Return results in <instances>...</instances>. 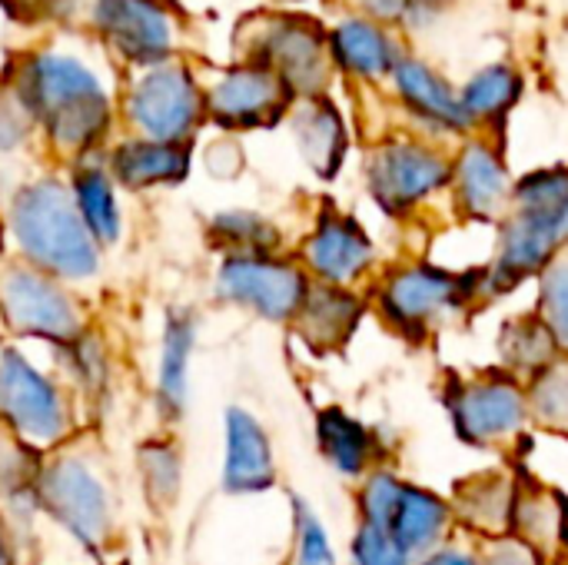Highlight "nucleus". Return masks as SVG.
Listing matches in <instances>:
<instances>
[{
  "label": "nucleus",
  "instance_id": "1",
  "mask_svg": "<svg viewBox=\"0 0 568 565\" xmlns=\"http://www.w3.org/2000/svg\"><path fill=\"white\" fill-rule=\"evenodd\" d=\"M30 120L43 123L60 150H90L110 127V97L100 77L70 53L33 50L17 67V93Z\"/></svg>",
  "mask_w": 568,
  "mask_h": 565
},
{
  "label": "nucleus",
  "instance_id": "2",
  "mask_svg": "<svg viewBox=\"0 0 568 565\" xmlns=\"http://www.w3.org/2000/svg\"><path fill=\"white\" fill-rule=\"evenodd\" d=\"M240 60L273 70L296 100L333 93L336 70L329 60V20L306 10L253 13L236 33Z\"/></svg>",
  "mask_w": 568,
  "mask_h": 565
},
{
  "label": "nucleus",
  "instance_id": "3",
  "mask_svg": "<svg viewBox=\"0 0 568 565\" xmlns=\"http://www.w3.org/2000/svg\"><path fill=\"white\" fill-rule=\"evenodd\" d=\"M10 226L20 250L43 270L60 276H93L97 240L87 230L73 190L57 180L23 186L10 210Z\"/></svg>",
  "mask_w": 568,
  "mask_h": 565
},
{
  "label": "nucleus",
  "instance_id": "4",
  "mask_svg": "<svg viewBox=\"0 0 568 565\" xmlns=\"http://www.w3.org/2000/svg\"><path fill=\"white\" fill-rule=\"evenodd\" d=\"M369 200L393 220H403L446 193L453 183V153L413 130L383 133L363 163Z\"/></svg>",
  "mask_w": 568,
  "mask_h": 565
},
{
  "label": "nucleus",
  "instance_id": "5",
  "mask_svg": "<svg viewBox=\"0 0 568 565\" xmlns=\"http://www.w3.org/2000/svg\"><path fill=\"white\" fill-rule=\"evenodd\" d=\"M476 273H453L433 263H409L379 283V313L393 330H399L406 340H423L443 316L463 310L469 296H479Z\"/></svg>",
  "mask_w": 568,
  "mask_h": 565
},
{
  "label": "nucleus",
  "instance_id": "6",
  "mask_svg": "<svg viewBox=\"0 0 568 565\" xmlns=\"http://www.w3.org/2000/svg\"><path fill=\"white\" fill-rule=\"evenodd\" d=\"M126 117L143 140L190 143L206 120V93L186 63L166 60L146 67L126 93Z\"/></svg>",
  "mask_w": 568,
  "mask_h": 565
},
{
  "label": "nucleus",
  "instance_id": "7",
  "mask_svg": "<svg viewBox=\"0 0 568 565\" xmlns=\"http://www.w3.org/2000/svg\"><path fill=\"white\" fill-rule=\"evenodd\" d=\"M389 97L409 120V130L429 140H466L473 123L459 100V83L443 73L429 57L406 50L389 77Z\"/></svg>",
  "mask_w": 568,
  "mask_h": 565
},
{
  "label": "nucleus",
  "instance_id": "8",
  "mask_svg": "<svg viewBox=\"0 0 568 565\" xmlns=\"http://www.w3.org/2000/svg\"><path fill=\"white\" fill-rule=\"evenodd\" d=\"M449 413L459 440L469 446H503L532 420L529 393L513 373H486L456 383L449 393Z\"/></svg>",
  "mask_w": 568,
  "mask_h": 565
},
{
  "label": "nucleus",
  "instance_id": "9",
  "mask_svg": "<svg viewBox=\"0 0 568 565\" xmlns=\"http://www.w3.org/2000/svg\"><path fill=\"white\" fill-rule=\"evenodd\" d=\"M206 93V120L223 130H263L276 127L296 107L293 90L266 67L236 60L226 67Z\"/></svg>",
  "mask_w": 568,
  "mask_h": 565
},
{
  "label": "nucleus",
  "instance_id": "10",
  "mask_svg": "<svg viewBox=\"0 0 568 565\" xmlns=\"http://www.w3.org/2000/svg\"><path fill=\"white\" fill-rule=\"evenodd\" d=\"M310 280L300 266L273 260V256H226L216 273V290L223 300L253 310L270 323L296 320Z\"/></svg>",
  "mask_w": 568,
  "mask_h": 565
},
{
  "label": "nucleus",
  "instance_id": "11",
  "mask_svg": "<svg viewBox=\"0 0 568 565\" xmlns=\"http://www.w3.org/2000/svg\"><path fill=\"white\" fill-rule=\"evenodd\" d=\"M409 37L383 20L356 10H339L329 20V60L336 77L356 87H386L396 63L409 50Z\"/></svg>",
  "mask_w": 568,
  "mask_h": 565
},
{
  "label": "nucleus",
  "instance_id": "12",
  "mask_svg": "<svg viewBox=\"0 0 568 565\" xmlns=\"http://www.w3.org/2000/svg\"><path fill=\"white\" fill-rule=\"evenodd\" d=\"M513 186L516 176L506 163L503 143L473 133L459 140L453 153V200L466 220L476 223H503L513 210Z\"/></svg>",
  "mask_w": 568,
  "mask_h": 565
},
{
  "label": "nucleus",
  "instance_id": "13",
  "mask_svg": "<svg viewBox=\"0 0 568 565\" xmlns=\"http://www.w3.org/2000/svg\"><path fill=\"white\" fill-rule=\"evenodd\" d=\"M562 250H568L562 216L509 210V216L499 223L496 260L486 270V293L503 296L509 290H519L529 276H542V270Z\"/></svg>",
  "mask_w": 568,
  "mask_h": 565
},
{
  "label": "nucleus",
  "instance_id": "14",
  "mask_svg": "<svg viewBox=\"0 0 568 565\" xmlns=\"http://www.w3.org/2000/svg\"><path fill=\"white\" fill-rule=\"evenodd\" d=\"M90 23L113 53L143 70L173 60L176 27L156 0H93Z\"/></svg>",
  "mask_w": 568,
  "mask_h": 565
},
{
  "label": "nucleus",
  "instance_id": "15",
  "mask_svg": "<svg viewBox=\"0 0 568 565\" xmlns=\"http://www.w3.org/2000/svg\"><path fill=\"white\" fill-rule=\"evenodd\" d=\"M0 413L37 446H50L67 433V413L57 386L17 350H0Z\"/></svg>",
  "mask_w": 568,
  "mask_h": 565
},
{
  "label": "nucleus",
  "instance_id": "16",
  "mask_svg": "<svg viewBox=\"0 0 568 565\" xmlns=\"http://www.w3.org/2000/svg\"><path fill=\"white\" fill-rule=\"evenodd\" d=\"M47 513L83 546H97L110 526V500L100 476L83 460H57L37 483Z\"/></svg>",
  "mask_w": 568,
  "mask_h": 565
},
{
  "label": "nucleus",
  "instance_id": "17",
  "mask_svg": "<svg viewBox=\"0 0 568 565\" xmlns=\"http://www.w3.org/2000/svg\"><path fill=\"white\" fill-rule=\"evenodd\" d=\"M303 260L316 283L349 290L363 280L376 263V243L363 230V223L336 206H323L313 233L303 243Z\"/></svg>",
  "mask_w": 568,
  "mask_h": 565
},
{
  "label": "nucleus",
  "instance_id": "18",
  "mask_svg": "<svg viewBox=\"0 0 568 565\" xmlns=\"http://www.w3.org/2000/svg\"><path fill=\"white\" fill-rule=\"evenodd\" d=\"M0 303L13 330L33 333L43 340H77L80 333V316L67 293L47 280L43 273L33 270H13L0 283Z\"/></svg>",
  "mask_w": 568,
  "mask_h": 565
},
{
  "label": "nucleus",
  "instance_id": "19",
  "mask_svg": "<svg viewBox=\"0 0 568 565\" xmlns=\"http://www.w3.org/2000/svg\"><path fill=\"white\" fill-rule=\"evenodd\" d=\"M296 150L303 163L320 176V180H336L339 170L349 160L353 147V130L343 113V107L333 100V93L296 100V107L286 117Z\"/></svg>",
  "mask_w": 568,
  "mask_h": 565
},
{
  "label": "nucleus",
  "instance_id": "20",
  "mask_svg": "<svg viewBox=\"0 0 568 565\" xmlns=\"http://www.w3.org/2000/svg\"><path fill=\"white\" fill-rule=\"evenodd\" d=\"M529 93V77L516 60H486L463 83L459 100L473 123V133L499 140Z\"/></svg>",
  "mask_w": 568,
  "mask_h": 565
},
{
  "label": "nucleus",
  "instance_id": "21",
  "mask_svg": "<svg viewBox=\"0 0 568 565\" xmlns=\"http://www.w3.org/2000/svg\"><path fill=\"white\" fill-rule=\"evenodd\" d=\"M449 526H453V506L443 496H436L416 483H403L399 496L379 529L389 533L396 539V546L416 565L423 556L446 546Z\"/></svg>",
  "mask_w": 568,
  "mask_h": 565
},
{
  "label": "nucleus",
  "instance_id": "22",
  "mask_svg": "<svg viewBox=\"0 0 568 565\" xmlns=\"http://www.w3.org/2000/svg\"><path fill=\"white\" fill-rule=\"evenodd\" d=\"M276 483V460L266 430L260 420L240 406L226 413V460H223V490L233 496L263 493Z\"/></svg>",
  "mask_w": 568,
  "mask_h": 565
},
{
  "label": "nucleus",
  "instance_id": "23",
  "mask_svg": "<svg viewBox=\"0 0 568 565\" xmlns=\"http://www.w3.org/2000/svg\"><path fill=\"white\" fill-rule=\"evenodd\" d=\"M359 316H363V300L353 290L316 283L310 286L293 323L306 346L326 353V350H339L353 336V330L359 326Z\"/></svg>",
  "mask_w": 568,
  "mask_h": 565
},
{
  "label": "nucleus",
  "instance_id": "24",
  "mask_svg": "<svg viewBox=\"0 0 568 565\" xmlns=\"http://www.w3.org/2000/svg\"><path fill=\"white\" fill-rule=\"evenodd\" d=\"M316 443L323 460L346 480H363L376 460V436L366 423L339 406H326L316 416Z\"/></svg>",
  "mask_w": 568,
  "mask_h": 565
},
{
  "label": "nucleus",
  "instance_id": "25",
  "mask_svg": "<svg viewBox=\"0 0 568 565\" xmlns=\"http://www.w3.org/2000/svg\"><path fill=\"white\" fill-rule=\"evenodd\" d=\"M113 173L130 190L180 183L190 173V143H156V140H130L113 153Z\"/></svg>",
  "mask_w": 568,
  "mask_h": 565
},
{
  "label": "nucleus",
  "instance_id": "26",
  "mask_svg": "<svg viewBox=\"0 0 568 565\" xmlns=\"http://www.w3.org/2000/svg\"><path fill=\"white\" fill-rule=\"evenodd\" d=\"M513 509L516 483L499 473H486L459 486L453 516H459L469 529L483 533L486 539H506L513 533Z\"/></svg>",
  "mask_w": 568,
  "mask_h": 565
},
{
  "label": "nucleus",
  "instance_id": "27",
  "mask_svg": "<svg viewBox=\"0 0 568 565\" xmlns=\"http://www.w3.org/2000/svg\"><path fill=\"white\" fill-rule=\"evenodd\" d=\"M566 509L546 490H519L516 486V509H513V539L532 549L539 559H552L566 543Z\"/></svg>",
  "mask_w": 568,
  "mask_h": 565
},
{
  "label": "nucleus",
  "instance_id": "28",
  "mask_svg": "<svg viewBox=\"0 0 568 565\" xmlns=\"http://www.w3.org/2000/svg\"><path fill=\"white\" fill-rule=\"evenodd\" d=\"M499 353L506 360V370L519 380V376H536L539 370H546L552 360L562 356L559 340L552 336V330L542 323V316H519L509 320L499 333Z\"/></svg>",
  "mask_w": 568,
  "mask_h": 565
},
{
  "label": "nucleus",
  "instance_id": "29",
  "mask_svg": "<svg viewBox=\"0 0 568 565\" xmlns=\"http://www.w3.org/2000/svg\"><path fill=\"white\" fill-rule=\"evenodd\" d=\"M196 326L186 313L170 316L163 333V353H160V400L170 413H183L186 406V373H190V353H193Z\"/></svg>",
  "mask_w": 568,
  "mask_h": 565
},
{
  "label": "nucleus",
  "instance_id": "30",
  "mask_svg": "<svg viewBox=\"0 0 568 565\" xmlns=\"http://www.w3.org/2000/svg\"><path fill=\"white\" fill-rule=\"evenodd\" d=\"M210 236L216 246L230 250V256H273L280 250V230L263 213L253 210H226L210 223Z\"/></svg>",
  "mask_w": 568,
  "mask_h": 565
},
{
  "label": "nucleus",
  "instance_id": "31",
  "mask_svg": "<svg viewBox=\"0 0 568 565\" xmlns=\"http://www.w3.org/2000/svg\"><path fill=\"white\" fill-rule=\"evenodd\" d=\"M73 200H77V210H80L87 230L93 233V240L113 243L120 236V206H116L113 186L103 170H97V167L77 170Z\"/></svg>",
  "mask_w": 568,
  "mask_h": 565
},
{
  "label": "nucleus",
  "instance_id": "32",
  "mask_svg": "<svg viewBox=\"0 0 568 565\" xmlns=\"http://www.w3.org/2000/svg\"><path fill=\"white\" fill-rule=\"evenodd\" d=\"M568 206V163H546L532 167L516 176L513 186V210L526 213H552L562 216Z\"/></svg>",
  "mask_w": 568,
  "mask_h": 565
},
{
  "label": "nucleus",
  "instance_id": "33",
  "mask_svg": "<svg viewBox=\"0 0 568 565\" xmlns=\"http://www.w3.org/2000/svg\"><path fill=\"white\" fill-rule=\"evenodd\" d=\"M526 393L532 420L556 433H568V356H559L546 370H539L529 380Z\"/></svg>",
  "mask_w": 568,
  "mask_h": 565
},
{
  "label": "nucleus",
  "instance_id": "34",
  "mask_svg": "<svg viewBox=\"0 0 568 565\" xmlns=\"http://www.w3.org/2000/svg\"><path fill=\"white\" fill-rule=\"evenodd\" d=\"M539 316L559 346H568V250H562L539 276Z\"/></svg>",
  "mask_w": 568,
  "mask_h": 565
},
{
  "label": "nucleus",
  "instance_id": "35",
  "mask_svg": "<svg viewBox=\"0 0 568 565\" xmlns=\"http://www.w3.org/2000/svg\"><path fill=\"white\" fill-rule=\"evenodd\" d=\"M293 533H296L293 565H339L323 519L303 500H293Z\"/></svg>",
  "mask_w": 568,
  "mask_h": 565
},
{
  "label": "nucleus",
  "instance_id": "36",
  "mask_svg": "<svg viewBox=\"0 0 568 565\" xmlns=\"http://www.w3.org/2000/svg\"><path fill=\"white\" fill-rule=\"evenodd\" d=\"M353 565H413V559L396 546V539L376 526L359 523L353 546H349Z\"/></svg>",
  "mask_w": 568,
  "mask_h": 565
},
{
  "label": "nucleus",
  "instance_id": "37",
  "mask_svg": "<svg viewBox=\"0 0 568 565\" xmlns=\"http://www.w3.org/2000/svg\"><path fill=\"white\" fill-rule=\"evenodd\" d=\"M143 473L153 486L156 500H173L180 490V460L170 446H146L143 450Z\"/></svg>",
  "mask_w": 568,
  "mask_h": 565
},
{
  "label": "nucleus",
  "instance_id": "38",
  "mask_svg": "<svg viewBox=\"0 0 568 565\" xmlns=\"http://www.w3.org/2000/svg\"><path fill=\"white\" fill-rule=\"evenodd\" d=\"M416 0H343L346 10H356V13H366L373 20H383V23H393L403 30L409 10H413Z\"/></svg>",
  "mask_w": 568,
  "mask_h": 565
},
{
  "label": "nucleus",
  "instance_id": "39",
  "mask_svg": "<svg viewBox=\"0 0 568 565\" xmlns=\"http://www.w3.org/2000/svg\"><path fill=\"white\" fill-rule=\"evenodd\" d=\"M27 110L20 107V100H7L0 97V153L13 150L23 137H27Z\"/></svg>",
  "mask_w": 568,
  "mask_h": 565
},
{
  "label": "nucleus",
  "instance_id": "40",
  "mask_svg": "<svg viewBox=\"0 0 568 565\" xmlns=\"http://www.w3.org/2000/svg\"><path fill=\"white\" fill-rule=\"evenodd\" d=\"M479 565H546L532 549H526L519 539L506 536V539H493V546L486 549V556Z\"/></svg>",
  "mask_w": 568,
  "mask_h": 565
},
{
  "label": "nucleus",
  "instance_id": "41",
  "mask_svg": "<svg viewBox=\"0 0 568 565\" xmlns=\"http://www.w3.org/2000/svg\"><path fill=\"white\" fill-rule=\"evenodd\" d=\"M416 565H479V556L463 546H439L436 553L423 556Z\"/></svg>",
  "mask_w": 568,
  "mask_h": 565
},
{
  "label": "nucleus",
  "instance_id": "42",
  "mask_svg": "<svg viewBox=\"0 0 568 565\" xmlns=\"http://www.w3.org/2000/svg\"><path fill=\"white\" fill-rule=\"evenodd\" d=\"M10 3L30 13V10H50V7H53L57 0H10Z\"/></svg>",
  "mask_w": 568,
  "mask_h": 565
},
{
  "label": "nucleus",
  "instance_id": "43",
  "mask_svg": "<svg viewBox=\"0 0 568 565\" xmlns=\"http://www.w3.org/2000/svg\"><path fill=\"white\" fill-rule=\"evenodd\" d=\"M270 3H276L280 10H300L303 3H313V0H270Z\"/></svg>",
  "mask_w": 568,
  "mask_h": 565
},
{
  "label": "nucleus",
  "instance_id": "44",
  "mask_svg": "<svg viewBox=\"0 0 568 565\" xmlns=\"http://www.w3.org/2000/svg\"><path fill=\"white\" fill-rule=\"evenodd\" d=\"M423 3H429V7H436V10H443V13H446V10H449V7H456L459 0H423Z\"/></svg>",
  "mask_w": 568,
  "mask_h": 565
},
{
  "label": "nucleus",
  "instance_id": "45",
  "mask_svg": "<svg viewBox=\"0 0 568 565\" xmlns=\"http://www.w3.org/2000/svg\"><path fill=\"white\" fill-rule=\"evenodd\" d=\"M562 236H566V246H568V206L562 210Z\"/></svg>",
  "mask_w": 568,
  "mask_h": 565
},
{
  "label": "nucleus",
  "instance_id": "46",
  "mask_svg": "<svg viewBox=\"0 0 568 565\" xmlns=\"http://www.w3.org/2000/svg\"><path fill=\"white\" fill-rule=\"evenodd\" d=\"M0 565H10V556H7V546H3V539H0Z\"/></svg>",
  "mask_w": 568,
  "mask_h": 565
},
{
  "label": "nucleus",
  "instance_id": "47",
  "mask_svg": "<svg viewBox=\"0 0 568 565\" xmlns=\"http://www.w3.org/2000/svg\"><path fill=\"white\" fill-rule=\"evenodd\" d=\"M562 565H568V563H562Z\"/></svg>",
  "mask_w": 568,
  "mask_h": 565
}]
</instances>
